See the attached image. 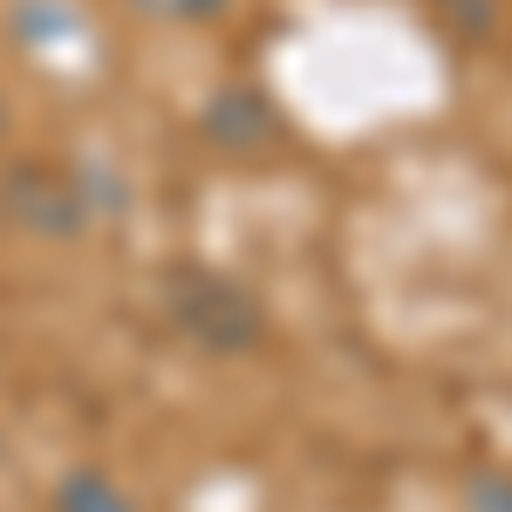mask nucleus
I'll return each mask as SVG.
<instances>
[{"label":"nucleus","instance_id":"f257e3e1","mask_svg":"<svg viewBox=\"0 0 512 512\" xmlns=\"http://www.w3.org/2000/svg\"><path fill=\"white\" fill-rule=\"evenodd\" d=\"M0 205L21 233L35 239H82L89 233V185H82L76 164H55V158H28L7 171L0 185Z\"/></svg>","mask_w":512,"mask_h":512},{"label":"nucleus","instance_id":"f03ea898","mask_svg":"<svg viewBox=\"0 0 512 512\" xmlns=\"http://www.w3.org/2000/svg\"><path fill=\"white\" fill-rule=\"evenodd\" d=\"M48 512H144V499L103 465H69L48 492Z\"/></svg>","mask_w":512,"mask_h":512},{"label":"nucleus","instance_id":"7ed1b4c3","mask_svg":"<svg viewBox=\"0 0 512 512\" xmlns=\"http://www.w3.org/2000/svg\"><path fill=\"white\" fill-rule=\"evenodd\" d=\"M123 14L144 28H171V35H205V28L233 21L239 0H123Z\"/></svg>","mask_w":512,"mask_h":512},{"label":"nucleus","instance_id":"20e7f679","mask_svg":"<svg viewBox=\"0 0 512 512\" xmlns=\"http://www.w3.org/2000/svg\"><path fill=\"white\" fill-rule=\"evenodd\" d=\"M14 144V103H7V89H0V151Z\"/></svg>","mask_w":512,"mask_h":512},{"label":"nucleus","instance_id":"39448f33","mask_svg":"<svg viewBox=\"0 0 512 512\" xmlns=\"http://www.w3.org/2000/svg\"><path fill=\"white\" fill-rule=\"evenodd\" d=\"M0 458H7V437H0Z\"/></svg>","mask_w":512,"mask_h":512}]
</instances>
